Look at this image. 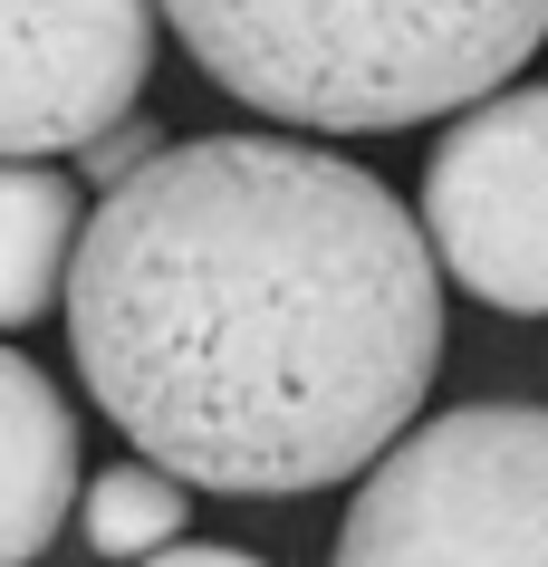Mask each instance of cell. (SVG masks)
<instances>
[{
	"label": "cell",
	"mask_w": 548,
	"mask_h": 567,
	"mask_svg": "<svg viewBox=\"0 0 548 567\" xmlns=\"http://www.w3.org/2000/svg\"><path fill=\"white\" fill-rule=\"evenodd\" d=\"M96 414L193 491L289 501L375 472L443 357L424 212L328 145L203 135L96 193L68 269Z\"/></svg>",
	"instance_id": "cell-1"
},
{
	"label": "cell",
	"mask_w": 548,
	"mask_h": 567,
	"mask_svg": "<svg viewBox=\"0 0 548 567\" xmlns=\"http://www.w3.org/2000/svg\"><path fill=\"white\" fill-rule=\"evenodd\" d=\"M183 59L308 135H385L482 106L548 39V0H164Z\"/></svg>",
	"instance_id": "cell-2"
},
{
	"label": "cell",
	"mask_w": 548,
	"mask_h": 567,
	"mask_svg": "<svg viewBox=\"0 0 548 567\" xmlns=\"http://www.w3.org/2000/svg\"><path fill=\"white\" fill-rule=\"evenodd\" d=\"M328 567H548V404H462L347 501Z\"/></svg>",
	"instance_id": "cell-3"
},
{
	"label": "cell",
	"mask_w": 548,
	"mask_h": 567,
	"mask_svg": "<svg viewBox=\"0 0 548 567\" xmlns=\"http://www.w3.org/2000/svg\"><path fill=\"white\" fill-rule=\"evenodd\" d=\"M424 240L482 308L548 318V87L462 106L424 164Z\"/></svg>",
	"instance_id": "cell-4"
},
{
	"label": "cell",
	"mask_w": 548,
	"mask_h": 567,
	"mask_svg": "<svg viewBox=\"0 0 548 567\" xmlns=\"http://www.w3.org/2000/svg\"><path fill=\"white\" fill-rule=\"evenodd\" d=\"M164 0H0V154H87L135 116Z\"/></svg>",
	"instance_id": "cell-5"
},
{
	"label": "cell",
	"mask_w": 548,
	"mask_h": 567,
	"mask_svg": "<svg viewBox=\"0 0 548 567\" xmlns=\"http://www.w3.org/2000/svg\"><path fill=\"white\" fill-rule=\"evenodd\" d=\"M77 501V423L30 357L0 347V567H30Z\"/></svg>",
	"instance_id": "cell-6"
},
{
	"label": "cell",
	"mask_w": 548,
	"mask_h": 567,
	"mask_svg": "<svg viewBox=\"0 0 548 567\" xmlns=\"http://www.w3.org/2000/svg\"><path fill=\"white\" fill-rule=\"evenodd\" d=\"M77 240H87V203L59 164H20L0 154V328H30L49 318L77 269Z\"/></svg>",
	"instance_id": "cell-7"
},
{
	"label": "cell",
	"mask_w": 548,
	"mask_h": 567,
	"mask_svg": "<svg viewBox=\"0 0 548 567\" xmlns=\"http://www.w3.org/2000/svg\"><path fill=\"white\" fill-rule=\"evenodd\" d=\"M183 519H193V501H183V481L164 472V462H116V472H96L87 491H77V529H87L96 558H164L183 538Z\"/></svg>",
	"instance_id": "cell-8"
},
{
	"label": "cell",
	"mask_w": 548,
	"mask_h": 567,
	"mask_svg": "<svg viewBox=\"0 0 548 567\" xmlns=\"http://www.w3.org/2000/svg\"><path fill=\"white\" fill-rule=\"evenodd\" d=\"M154 154H164V145H154V125H135V116H125V125H106V135H96L87 154H77V174H87L96 193H116V183H135V174H145Z\"/></svg>",
	"instance_id": "cell-9"
},
{
	"label": "cell",
	"mask_w": 548,
	"mask_h": 567,
	"mask_svg": "<svg viewBox=\"0 0 548 567\" xmlns=\"http://www.w3.org/2000/svg\"><path fill=\"white\" fill-rule=\"evenodd\" d=\"M145 567H260V558H250V548H183V538H174V548L145 558Z\"/></svg>",
	"instance_id": "cell-10"
}]
</instances>
